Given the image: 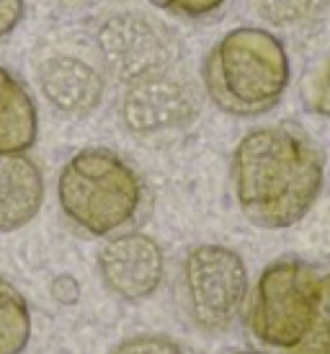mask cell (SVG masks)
<instances>
[{
	"instance_id": "6da1fadb",
	"label": "cell",
	"mask_w": 330,
	"mask_h": 354,
	"mask_svg": "<svg viewBox=\"0 0 330 354\" xmlns=\"http://www.w3.org/2000/svg\"><path fill=\"white\" fill-rule=\"evenodd\" d=\"M322 184L325 156L302 127H255L233 150L235 202L255 227L297 225L320 199Z\"/></svg>"
},
{
	"instance_id": "7a4b0ae2",
	"label": "cell",
	"mask_w": 330,
	"mask_h": 354,
	"mask_svg": "<svg viewBox=\"0 0 330 354\" xmlns=\"http://www.w3.org/2000/svg\"><path fill=\"white\" fill-rule=\"evenodd\" d=\"M245 324L273 354H330V272L302 259H276L248 292Z\"/></svg>"
},
{
	"instance_id": "3957f363",
	"label": "cell",
	"mask_w": 330,
	"mask_h": 354,
	"mask_svg": "<svg viewBox=\"0 0 330 354\" xmlns=\"http://www.w3.org/2000/svg\"><path fill=\"white\" fill-rule=\"evenodd\" d=\"M289 78L282 39L258 26L222 34L202 68L206 96L233 117H258L279 106Z\"/></svg>"
},
{
	"instance_id": "277c9868",
	"label": "cell",
	"mask_w": 330,
	"mask_h": 354,
	"mask_svg": "<svg viewBox=\"0 0 330 354\" xmlns=\"http://www.w3.org/2000/svg\"><path fill=\"white\" fill-rule=\"evenodd\" d=\"M142 181L124 158L106 148H86L68 158L57 176V202L70 225L90 238L126 227L142 207Z\"/></svg>"
},
{
	"instance_id": "5b68a950",
	"label": "cell",
	"mask_w": 330,
	"mask_h": 354,
	"mask_svg": "<svg viewBox=\"0 0 330 354\" xmlns=\"http://www.w3.org/2000/svg\"><path fill=\"white\" fill-rule=\"evenodd\" d=\"M181 290L188 318L199 328L209 334L227 331L248 303V266L233 248L202 243L184 256Z\"/></svg>"
},
{
	"instance_id": "8992f818",
	"label": "cell",
	"mask_w": 330,
	"mask_h": 354,
	"mask_svg": "<svg viewBox=\"0 0 330 354\" xmlns=\"http://www.w3.org/2000/svg\"><path fill=\"white\" fill-rule=\"evenodd\" d=\"M96 50L119 83L181 65L184 47L168 24L137 10H119L98 24Z\"/></svg>"
},
{
	"instance_id": "52a82bcc",
	"label": "cell",
	"mask_w": 330,
	"mask_h": 354,
	"mask_svg": "<svg viewBox=\"0 0 330 354\" xmlns=\"http://www.w3.org/2000/svg\"><path fill=\"white\" fill-rule=\"evenodd\" d=\"M199 114V88L181 65L122 83L119 117L129 132L155 138L186 127Z\"/></svg>"
},
{
	"instance_id": "ba28073f",
	"label": "cell",
	"mask_w": 330,
	"mask_h": 354,
	"mask_svg": "<svg viewBox=\"0 0 330 354\" xmlns=\"http://www.w3.org/2000/svg\"><path fill=\"white\" fill-rule=\"evenodd\" d=\"M98 274L108 292L126 303H139L163 285L165 254L145 233H114L98 248Z\"/></svg>"
},
{
	"instance_id": "9c48e42d",
	"label": "cell",
	"mask_w": 330,
	"mask_h": 354,
	"mask_svg": "<svg viewBox=\"0 0 330 354\" xmlns=\"http://www.w3.org/2000/svg\"><path fill=\"white\" fill-rule=\"evenodd\" d=\"M37 86L49 106L72 119L96 111L106 93L104 73L86 57L65 52L41 59L37 68Z\"/></svg>"
},
{
	"instance_id": "30bf717a",
	"label": "cell",
	"mask_w": 330,
	"mask_h": 354,
	"mask_svg": "<svg viewBox=\"0 0 330 354\" xmlns=\"http://www.w3.org/2000/svg\"><path fill=\"white\" fill-rule=\"evenodd\" d=\"M44 205V176L26 153H0V233L29 225Z\"/></svg>"
},
{
	"instance_id": "8fae6325",
	"label": "cell",
	"mask_w": 330,
	"mask_h": 354,
	"mask_svg": "<svg viewBox=\"0 0 330 354\" xmlns=\"http://www.w3.org/2000/svg\"><path fill=\"white\" fill-rule=\"evenodd\" d=\"M37 132V104L8 70L0 68V153H29Z\"/></svg>"
},
{
	"instance_id": "7c38bea8",
	"label": "cell",
	"mask_w": 330,
	"mask_h": 354,
	"mask_svg": "<svg viewBox=\"0 0 330 354\" xmlns=\"http://www.w3.org/2000/svg\"><path fill=\"white\" fill-rule=\"evenodd\" d=\"M29 339V305L16 287L0 277V354H21Z\"/></svg>"
},
{
	"instance_id": "4fadbf2b",
	"label": "cell",
	"mask_w": 330,
	"mask_h": 354,
	"mask_svg": "<svg viewBox=\"0 0 330 354\" xmlns=\"http://www.w3.org/2000/svg\"><path fill=\"white\" fill-rule=\"evenodd\" d=\"M248 3L266 24L279 29L307 26L330 10V0H248Z\"/></svg>"
},
{
	"instance_id": "5bb4252c",
	"label": "cell",
	"mask_w": 330,
	"mask_h": 354,
	"mask_svg": "<svg viewBox=\"0 0 330 354\" xmlns=\"http://www.w3.org/2000/svg\"><path fill=\"white\" fill-rule=\"evenodd\" d=\"M302 101L312 114L330 119V57L318 62L302 80Z\"/></svg>"
},
{
	"instance_id": "9a60e30c",
	"label": "cell",
	"mask_w": 330,
	"mask_h": 354,
	"mask_svg": "<svg viewBox=\"0 0 330 354\" xmlns=\"http://www.w3.org/2000/svg\"><path fill=\"white\" fill-rule=\"evenodd\" d=\"M111 354H188L175 339L165 334H137L119 342Z\"/></svg>"
},
{
	"instance_id": "2e32d148",
	"label": "cell",
	"mask_w": 330,
	"mask_h": 354,
	"mask_svg": "<svg viewBox=\"0 0 330 354\" xmlns=\"http://www.w3.org/2000/svg\"><path fill=\"white\" fill-rule=\"evenodd\" d=\"M155 3L157 8L168 10L173 16H181V19H206L217 10L222 8L227 0H150Z\"/></svg>"
},
{
	"instance_id": "e0dca14e",
	"label": "cell",
	"mask_w": 330,
	"mask_h": 354,
	"mask_svg": "<svg viewBox=\"0 0 330 354\" xmlns=\"http://www.w3.org/2000/svg\"><path fill=\"white\" fill-rule=\"evenodd\" d=\"M23 19V0H0V39L8 37Z\"/></svg>"
},
{
	"instance_id": "ac0fdd59",
	"label": "cell",
	"mask_w": 330,
	"mask_h": 354,
	"mask_svg": "<svg viewBox=\"0 0 330 354\" xmlns=\"http://www.w3.org/2000/svg\"><path fill=\"white\" fill-rule=\"evenodd\" d=\"M233 354H255V352H233Z\"/></svg>"
}]
</instances>
